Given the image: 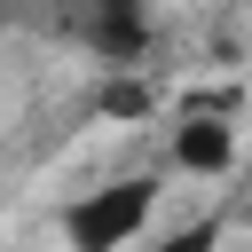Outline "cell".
<instances>
[{"label":"cell","instance_id":"obj_1","mask_svg":"<svg viewBox=\"0 0 252 252\" xmlns=\"http://www.w3.org/2000/svg\"><path fill=\"white\" fill-rule=\"evenodd\" d=\"M158 213V173H134V181H102L87 197L63 205V244L71 252H126Z\"/></svg>","mask_w":252,"mask_h":252},{"label":"cell","instance_id":"obj_2","mask_svg":"<svg viewBox=\"0 0 252 252\" xmlns=\"http://www.w3.org/2000/svg\"><path fill=\"white\" fill-rule=\"evenodd\" d=\"M63 32H71L94 63H142V55H150V8H71Z\"/></svg>","mask_w":252,"mask_h":252},{"label":"cell","instance_id":"obj_3","mask_svg":"<svg viewBox=\"0 0 252 252\" xmlns=\"http://www.w3.org/2000/svg\"><path fill=\"white\" fill-rule=\"evenodd\" d=\"M165 158H173L181 173H228V165H236V126H228L220 110H181Z\"/></svg>","mask_w":252,"mask_h":252},{"label":"cell","instance_id":"obj_4","mask_svg":"<svg viewBox=\"0 0 252 252\" xmlns=\"http://www.w3.org/2000/svg\"><path fill=\"white\" fill-rule=\"evenodd\" d=\"M102 118H150V87L134 79V63H110V87L94 94Z\"/></svg>","mask_w":252,"mask_h":252},{"label":"cell","instance_id":"obj_5","mask_svg":"<svg viewBox=\"0 0 252 252\" xmlns=\"http://www.w3.org/2000/svg\"><path fill=\"white\" fill-rule=\"evenodd\" d=\"M71 8H150V0H63V16Z\"/></svg>","mask_w":252,"mask_h":252},{"label":"cell","instance_id":"obj_6","mask_svg":"<svg viewBox=\"0 0 252 252\" xmlns=\"http://www.w3.org/2000/svg\"><path fill=\"white\" fill-rule=\"evenodd\" d=\"M244 220H252V189H244Z\"/></svg>","mask_w":252,"mask_h":252}]
</instances>
